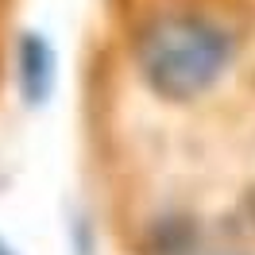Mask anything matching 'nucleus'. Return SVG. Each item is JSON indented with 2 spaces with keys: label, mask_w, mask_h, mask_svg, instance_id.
Instances as JSON below:
<instances>
[{
  "label": "nucleus",
  "mask_w": 255,
  "mask_h": 255,
  "mask_svg": "<svg viewBox=\"0 0 255 255\" xmlns=\"http://www.w3.org/2000/svg\"><path fill=\"white\" fill-rule=\"evenodd\" d=\"M139 70L159 97L190 101L205 93L232 58L228 35L201 16H162L139 35Z\"/></svg>",
  "instance_id": "obj_1"
}]
</instances>
